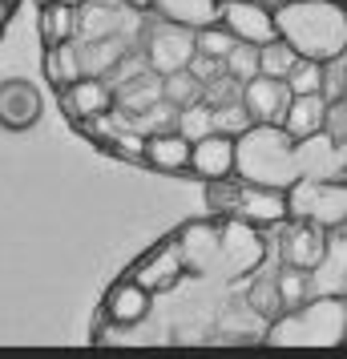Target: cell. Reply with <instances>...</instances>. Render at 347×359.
Masks as SVG:
<instances>
[{
    "mask_svg": "<svg viewBox=\"0 0 347 359\" xmlns=\"http://www.w3.org/2000/svg\"><path fill=\"white\" fill-rule=\"evenodd\" d=\"M275 36H283L299 57H311V61L347 53L343 0H287L275 8Z\"/></svg>",
    "mask_w": 347,
    "mask_h": 359,
    "instance_id": "6da1fadb",
    "label": "cell"
},
{
    "mask_svg": "<svg viewBox=\"0 0 347 359\" xmlns=\"http://www.w3.org/2000/svg\"><path fill=\"white\" fill-rule=\"evenodd\" d=\"M234 178L287 190L299 178L295 137L283 126H259V121H250L247 130L234 137Z\"/></svg>",
    "mask_w": 347,
    "mask_h": 359,
    "instance_id": "7a4b0ae2",
    "label": "cell"
},
{
    "mask_svg": "<svg viewBox=\"0 0 347 359\" xmlns=\"http://www.w3.org/2000/svg\"><path fill=\"white\" fill-rule=\"evenodd\" d=\"M347 331V294H315L266 323L271 347H339Z\"/></svg>",
    "mask_w": 347,
    "mask_h": 359,
    "instance_id": "3957f363",
    "label": "cell"
},
{
    "mask_svg": "<svg viewBox=\"0 0 347 359\" xmlns=\"http://www.w3.org/2000/svg\"><path fill=\"white\" fill-rule=\"evenodd\" d=\"M283 194H287V218H303V222H315L323 230L347 222V182L295 178Z\"/></svg>",
    "mask_w": 347,
    "mask_h": 359,
    "instance_id": "277c9868",
    "label": "cell"
},
{
    "mask_svg": "<svg viewBox=\"0 0 347 359\" xmlns=\"http://www.w3.org/2000/svg\"><path fill=\"white\" fill-rule=\"evenodd\" d=\"M279 262L287 266H299V271H311L315 262L323 259L327 250V230L315 226V222H303V218H283L279 222Z\"/></svg>",
    "mask_w": 347,
    "mask_h": 359,
    "instance_id": "5b68a950",
    "label": "cell"
},
{
    "mask_svg": "<svg viewBox=\"0 0 347 359\" xmlns=\"http://www.w3.org/2000/svg\"><path fill=\"white\" fill-rule=\"evenodd\" d=\"M238 101H243V109H247L250 121H259V126H279L283 114H287V101H291V89H287L283 77L254 73L250 81H243Z\"/></svg>",
    "mask_w": 347,
    "mask_h": 359,
    "instance_id": "8992f818",
    "label": "cell"
},
{
    "mask_svg": "<svg viewBox=\"0 0 347 359\" xmlns=\"http://www.w3.org/2000/svg\"><path fill=\"white\" fill-rule=\"evenodd\" d=\"M266 255V238H259V230L243 222V218H226L218 226V259H226L231 271L238 275H250Z\"/></svg>",
    "mask_w": 347,
    "mask_h": 359,
    "instance_id": "52a82bcc",
    "label": "cell"
},
{
    "mask_svg": "<svg viewBox=\"0 0 347 359\" xmlns=\"http://www.w3.org/2000/svg\"><path fill=\"white\" fill-rule=\"evenodd\" d=\"M190 57H194V29H182V25H170V20L158 17V29L149 33V45H146L149 69L162 77V73L186 69Z\"/></svg>",
    "mask_w": 347,
    "mask_h": 359,
    "instance_id": "ba28073f",
    "label": "cell"
},
{
    "mask_svg": "<svg viewBox=\"0 0 347 359\" xmlns=\"http://www.w3.org/2000/svg\"><path fill=\"white\" fill-rule=\"evenodd\" d=\"M295 158H299V178L347 182V146L331 142L327 133H311V137L295 142Z\"/></svg>",
    "mask_w": 347,
    "mask_h": 359,
    "instance_id": "9c48e42d",
    "label": "cell"
},
{
    "mask_svg": "<svg viewBox=\"0 0 347 359\" xmlns=\"http://www.w3.org/2000/svg\"><path fill=\"white\" fill-rule=\"evenodd\" d=\"M231 218H243V222H250V226H279L283 218H287V194L275 190V186L238 182Z\"/></svg>",
    "mask_w": 347,
    "mask_h": 359,
    "instance_id": "30bf717a",
    "label": "cell"
},
{
    "mask_svg": "<svg viewBox=\"0 0 347 359\" xmlns=\"http://www.w3.org/2000/svg\"><path fill=\"white\" fill-rule=\"evenodd\" d=\"M218 20L247 45H266L275 36V13L259 0H218Z\"/></svg>",
    "mask_w": 347,
    "mask_h": 359,
    "instance_id": "8fae6325",
    "label": "cell"
},
{
    "mask_svg": "<svg viewBox=\"0 0 347 359\" xmlns=\"http://www.w3.org/2000/svg\"><path fill=\"white\" fill-rule=\"evenodd\" d=\"M186 174H194L202 182H215V178H231L234 174V137L222 130H210L190 142V165Z\"/></svg>",
    "mask_w": 347,
    "mask_h": 359,
    "instance_id": "7c38bea8",
    "label": "cell"
},
{
    "mask_svg": "<svg viewBox=\"0 0 347 359\" xmlns=\"http://www.w3.org/2000/svg\"><path fill=\"white\" fill-rule=\"evenodd\" d=\"M182 275H186V259H182V246H178V238H165V243H158L146 259H137V266H133V278H137L149 294L178 287V278H182Z\"/></svg>",
    "mask_w": 347,
    "mask_h": 359,
    "instance_id": "4fadbf2b",
    "label": "cell"
},
{
    "mask_svg": "<svg viewBox=\"0 0 347 359\" xmlns=\"http://www.w3.org/2000/svg\"><path fill=\"white\" fill-rule=\"evenodd\" d=\"M61 93V109H65L69 117H105L114 114V89H109V81L105 77H89V73H81L77 81H69L57 89Z\"/></svg>",
    "mask_w": 347,
    "mask_h": 359,
    "instance_id": "5bb4252c",
    "label": "cell"
},
{
    "mask_svg": "<svg viewBox=\"0 0 347 359\" xmlns=\"http://www.w3.org/2000/svg\"><path fill=\"white\" fill-rule=\"evenodd\" d=\"M149 307H154V294L130 275V278H117L114 287L105 291V299H101V319H109L117 327H133L149 315Z\"/></svg>",
    "mask_w": 347,
    "mask_h": 359,
    "instance_id": "9a60e30c",
    "label": "cell"
},
{
    "mask_svg": "<svg viewBox=\"0 0 347 359\" xmlns=\"http://www.w3.org/2000/svg\"><path fill=\"white\" fill-rule=\"evenodd\" d=\"M36 121H41V93H36V85L20 81H0V126L13 133H25L33 130Z\"/></svg>",
    "mask_w": 347,
    "mask_h": 359,
    "instance_id": "2e32d148",
    "label": "cell"
},
{
    "mask_svg": "<svg viewBox=\"0 0 347 359\" xmlns=\"http://www.w3.org/2000/svg\"><path fill=\"white\" fill-rule=\"evenodd\" d=\"M142 165H149L154 174H186V165H190V142L178 130L146 133V142H142Z\"/></svg>",
    "mask_w": 347,
    "mask_h": 359,
    "instance_id": "e0dca14e",
    "label": "cell"
},
{
    "mask_svg": "<svg viewBox=\"0 0 347 359\" xmlns=\"http://www.w3.org/2000/svg\"><path fill=\"white\" fill-rule=\"evenodd\" d=\"M323 114H327V101L319 93H295L287 101V114H283V130L291 133L295 142L311 137V133H323Z\"/></svg>",
    "mask_w": 347,
    "mask_h": 359,
    "instance_id": "ac0fdd59",
    "label": "cell"
},
{
    "mask_svg": "<svg viewBox=\"0 0 347 359\" xmlns=\"http://www.w3.org/2000/svg\"><path fill=\"white\" fill-rule=\"evenodd\" d=\"M121 4L117 0H93L81 13H73V41H93V36H109L121 29Z\"/></svg>",
    "mask_w": 347,
    "mask_h": 359,
    "instance_id": "d6986e66",
    "label": "cell"
},
{
    "mask_svg": "<svg viewBox=\"0 0 347 359\" xmlns=\"http://www.w3.org/2000/svg\"><path fill=\"white\" fill-rule=\"evenodd\" d=\"M130 53V45L121 41L117 33L109 36H93V41H77V57H81V73L89 77H105L109 69Z\"/></svg>",
    "mask_w": 347,
    "mask_h": 359,
    "instance_id": "ffe728a7",
    "label": "cell"
},
{
    "mask_svg": "<svg viewBox=\"0 0 347 359\" xmlns=\"http://www.w3.org/2000/svg\"><path fill=\"white\" fill-rule=\"evenodd\" d=\"M149 8L182 29H202V25L218 20V0H149Z\"/></svg>",
    "mask_w": 347,
    "mask_h": 359,
    "instance_id": "44dd1931",
    "label": "cell"
},
{
    "mask_svg": "<svg viewBox=\"0 0 347 359\" xmlns=\"http://www.w3.org/2000/svg\"><path fill=\"white\" fill-rule=\"evenodd\" d=\"M45 77H49L57 89L81 77V57H77V41H57V45H45Z\"/></svg>",
    "mask_w": 347,
    "mask_h": 359,
    "instance_id": "7402d4cb",
    "label": "cell"
},
{
    "mask_svg": "<svg viewBox=\"0 0 347 359\" xmlns=\"http://www.w3.org/2000/svg\"><path fill=\"white\" fill-rule=\"evenodd\" d=\"M162 81V97L174 105V109H186V105H194L202 101V81L190 73V69H174V73H162L158 77Z\"/></svg>",
    "mask_w": 347,
    "mask_h": 359,
    "instance_id": "603a6c76",
    "label": "cell"
},
{
    "mask_svg": "<svg viewBox=\"0 0 347 359\" xmlns=\"http://www.w3.org/2000/svg\"><path fill=\"white\" fill-rule=\"evenodd\" d=\"M36 29H41V41H45V45L69 41V36H73V8H69L65 0H49V4H41V20H36Z\"/></svg>",
    "mask_w": 347,
    "mask_h": 359,
    "instance_id": "cb8c5ba5",
    "label": "cell"
},
{
    "mask_svg": "<svg viewBox=\"0 0 347 359\" xmlns=\"http://www.w3.org/2000/svg\"><path fill=\"white\" fill-rule=\"evenodd\" d=\"M275 291H279L283 311H291V307H299V303H307V299H311V287H307V271H299V266H287V262H279V266H275Z\"/></svg>",
    "mask_w": 347,
    "mask_h": 359,
    "instance_id": "d4e9b609",
    "label": "cell"
},
{
    "mask_svg": "<svg viewBox=\"0 0 347 359\" xmlns=\"http://www.w3.org/2000/svg\"><path fill=\"white\" fill-rule=\"evenodd\" d=\"M238 45V36L222 25V20H210V25H202V29H194V53H206V57H226V53Z\"/></svg>",
    "mask_w": 347,
    "mask_h": 359,
    "instance_id": "484cf974",
    "label": "cell"
},
{
    "mask_svg": "<svg viewBox=\"0 0 347 359\" xmlns=\"http://www.w3.org/2000/svg\"><path fill=\"white\" fill-rule=\"evenodd\" d=\"M299 53L283 41V36H271L266 45H259V73H266V77H287V69L295 65Z\"/></svg>",
    "mask_w": 347,
    "mask_h": 359,
    "instance_id": "4316f807",
    "label": "cell"
},
{
    "mask_svg": "<svg viewBox=\"0 0 347 359\" xmlns=\"http://www.w3.org/2000/svg\"><path fill=\"white\" fill-rule=\"evenodd\" d=\"M142 142H146V137H142L137 130H121V133L109 130L97 142V149H101V154H109V158H121V162L142 165Z\"/></svg>",
    "mask_w": 347,
    "mask_h": 359,
    "instance_id": "83f0119b",
    "label": "cell"
},
{
    "mask_svg": "<svg viewBox=\"0 0 347 359\" xmlns=\"http://www.w3.org/2000/svg\"><path fill=\"white\" fill-rule=\"evenodd\" d=\"M319 97L339 101L347 97V53H335L323 61V77H319Z\"/></svg>",
    "mask_w": 347,
    "mask_h": 359,
    "instance_id": "f1b7e54d",
    "label": "cell"
},
{
    "mask_svg": "<svg viewBox=\"0 0 347 359\" xmlns=\"http://www.w3.org/2000/svg\"><path fill=\"white\" fill-rule=\"evenodd\" d=\"M222 69H226V77H234V81L243 85L250 81L254 73H259V45H247V41H238L226 57H222Z\"/></svg>",
    "mask_w": 347,
    "mask_h": 359,
    "instance_id": "f546056e",
    "label": "cell"
},
{
    "mask_svg": "<svg viewBox=\"0 0 347 359\" xmlns=\"http://www.w3.org/2000/svg\"><path fill=\"white\" fill-rule=\"evenodd\" d=\"M319 77H323V61H311V57H295V65L287 69V89L291 97L295 93H319Z\"/></svg>",
    "mask_w": 347,
    "mask_h": 359,
    "instance_id": "4dcf8cb0",
    "label": "cell"
},
{
    "mask_svg": "<svg viewBox=\"0 0 347 359\" xmlns=\"http://www.w3.org/2000/svg\"><path fill=\"white\" fill-rule=\"evenodd\" d=\"M174 130L182 133L186 142H194V137H202V133H210V130H215V114H210V105H206V101H194V105L178 109Z\"/></svg>",
    "mask_w": 347,
    "mask_h": 359,
    "instance_id": "1f68e13d",
    "label": "cell"
},
{
    "mask_svg": "<svg viewBox=\"0 0 347 359\" xmlns=\"http://www.w3.org/2000/svg\"><path fill=\"white\" fill-rule=\"evenodd\" d=\"M210 114H215V130L231 133V137H238V133L250 126V117H247V109H243V101L238 97L222 101V105H210Z\"/></svg>",
    "mask_w": 347,
    "mask_h": 359,
    "instance_id": "d6a6232c",
    "label": "cell"
},
{
    "mask_svg": "<svg viewBox=\"0 0 347 359\" xmlns=\"http://www.w3.org/2000/svg\"><path fill=\"white\" fill-rule=\"evenodd\" d=\"M234 190H238V178H215V182H206V202L215 206V214H222V218H231L234 210Z\"/></svg>",
    "mask_w": 347,
    "mask_h": 359,
    "instance_id": "836d02e7",
    "label": "cell"
},
{
    "mask_svg": "<svg viewBox=\"0 0 347 359\" xmlns=\"http://www.w3.org/2000/svg\"><path fill=\"white\" fill-rule=\"evenodd\" d=\"M323 133H327L331 142L347 146V97L327 101V114H323Z\"/></svg>",
    "mask_w": 347,
    "mask_h": 359,
    "instance_id": "e575fe53",
    "label": "cell"
},
{
    "mask_svg": "<svg viewBox=\"0 0 347 359\" xmlns=\"http://www.w3.org/2000/svg\"><path fill=\"white\" fill-rule=\"evenodd\" d=\"M186 69H190V73H194V77H198L202 85L218 81V77L226 73V69H222V61H218V57H206V53H194V57L186 61Z\"/></svg>",
    "mask_w": 347,
    "mask_h": 359,
    "instance_id": "d590c367",
    "label": "cell"
},
{
    "mask_svg": "<svg viewBox=\"0 0 347 359\" xmlns=\"http://www.w3.org/2000/svg\"><path fill=\"white\" fill-rule=\"evenodd\" d=\"M121 8H149V0H117Z\"/></svg>",
    "mask_w": 347,
    "mask_h": 359,
    "instance_id": "8d00e7d4",
    "label": "cell"
},
{
    "mask_svg": "<svg viewBox=\"0 0 347 359\" xmlns=\"http://www.w3.org/2000/svg\"><path fill=\"white\" fill-rule=\"evenodd\" d=\"M36 4H49V0H36Z\"/></svg>",
    "mask_w": 347,
    "mask_h": 359,
    "instance_id": "74e56055",
    "label": "cell"
}]
</instances>
